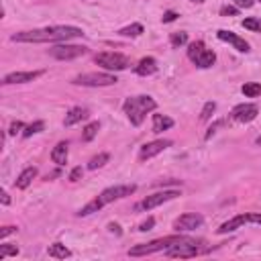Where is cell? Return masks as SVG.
Instances as JSON below:
<instances>
[{
  "instance_id": "6da1fadb",
  "label": "cell",
  "mask_w": 261,
  "mask_h": 261,
  "mask_svg": "<svg viewBox=\"0 0 261 261\" xmlns=\"http://www.w3.org/2000/svg\"><path fill=\"white\" fill-rule=\"evenodd\" d=\"M84 31L71 24H57V27H43L33 31H20L10 37L14 43H67L69 39L82 37Z\"/></svg>"
},
{
  "instance_id": "7a4b0ae2",
  "label": "cell",
  "mask_w": 261,
  "mask_h": 261,
  "mask_svg": "<svg viewBox=\"0 0 261 261\" xmlns=\"http://www.w3.org/2000/svg\"><path fill=\"white\" fill-rule=\"evenodd\" d=\"M135 190H137L135 184H118V186H110V188L102 190V192H100L92 202H88L84 208H80L77 216H88V214H92V212H98V210L104 208L106 204L116 202V200H122V198H126V196H130V194H135Z\"/></svg>"
},
{
  "instance_id": "3957f363",
  "label": "cell",
  "mask_w": 261,
  "mask_h": 261,
  "mask_svg": "<svg viewBox=\"0 0 261 261\" xmlns=\"http://www.w3.org/2000/svg\"><path fill=\"white\" fill-rule=\"evenodd\" d=\"M122 108H124V112H126V116H128L130 124L141 126V124H143V120H145V116H147V112H153V110L157 108V102H155L151 96L141 94V96L126 98V100H124V104H122Z\"/></svg>"
},
{
  "instance_id": "277c9868",
  "label": "cell",
  "mask_w": 261,
  "mask_h": 261,
  "mask_svg": "<svg viewBox=\"0 0 261 261\" xmlns=\"http://www.w3.org/2000/svg\"><path fill=\"white\" fill-rule=\"evenodd\" d=\"M208 247L204 241L200 239H190V237H184L181 241H177L175 245H171L169 249H165L163 253L167 257H179V259H188V257H196L200 253H204Z\"/></svg>"
},
{
  "instance_id": "5b68a950",
  "label": "cell",
  "mask_w": 261,
  "mask_h": 261,
  "mask_svg": "<svg viewBox=\"0 0 261 261\" xmlns=\"http://www.w3.org/2000/svg\"><path fill=\"white\" fill-rule=\"evenodd\" d=\"M181 239H184L181 234H169V237H161V239H155V241H149V243H141V245L130 247L128 255L130 257H145V255H151V253H157V251H165Z\"/></svg>"
},
{
  "instance_id": "8992f818",
  "label": "cell",
  "mask_w": 261,
  "mask_h": 261,
  "mask_svg": "<svg viewBox=\"0 0 261 261\" xmlns=\"http://www.w3.org/2000/svg\"><path fill=\"white\" fill-rule=\"evenodd\" d=\"M188 57L194 65H198L200 69H206V67H212L214 61H216V53L212 49H206V45L202 41H194L188 45Z\"/></svg>"
},
{
  "instance_id": "52a82bcc",
  "label": "cell",
  "mask_w": 261,
  "mask_h": 261,
  "mask_svg": "<svg viewBox=\"0 0 261 261\" xmlns=\"http://www.w3.org/2000/svg\"><path fill=\"white\" fill-rule=\"evenodd\" d=\"M94 61L106 71H124L130 67V59L122 53H116V51L98 53V55H94Z\"/></svg>"
},
{
  "instance_id": "ba28073f",
  "label": "cell",
  "mask_w": 261,
  "mask_h": 261,
  "mask_svg": "<svg viewBox=\"0 0 261 261\" xmlns=\"http://www.w3.org/2000/svg\"><path fill=\"white\" fill-rule=\"evenodd\" d=\"M118 80L114 73H98V71H90V73H80L71 80L73 86H84V88H104V86H114Z\"/></svg>"
},
{
  "instance_id": "9c48e42d",
  "label": "cell",
  "mask_w": 261,
  "mask_h": 261,
  "mask_svg": "<svg viewBox=\"0 0 261 261\" xmlns=\"http://www.w3.org/2000/svg\"><path fill=\"white\" fill-rule=\"evenodd\" d=\"M177 196H179L177 190L155 192V194H151V196H145L141 202H137V204H135V210H137V212H149V210H153V208H157V206H161V204H165V202H169V200H173V198H177Z\"/></svg>"
},
{
  "instance_id": "30bf717a",
  "label": "cell",
  "mask_w": 261,
  "mask_h": 261,
  "mask_svg": "<svg viewBox=\"0 0 261 261\" xmlns=\"http://www.w3.org/2000/svg\"><path fill=\"white\" fill-rule=\"evenodd\" d=\"M243 224H261V212H243V214H237L230 220L222 222L216 228V232L218 234H226V232H232V230L241 228Z\"/></svg>"
},
{
  "instance_id": "8fae6325",
  "label": "cell",
  "mask_w": 261,
  "mask_h": 261,
  "mask_svg": "<svg viewBox=\"0 0 261 261\" xmlns=\"http://www.w3.org/2000/svg\"><path fill=\"white\" fill-rule=\"evenodd\" d=\"M86 53H88V47H84V45H69V43H59V45L49 49V55L59 59V61H69V59L82 57Z\"/></svg>"
},
{
  "instance_id": "7c38bea8",
  "label": "cell",
  "mask_w": 261,
  "mask_h": 261,
  "mask_svg": "<svg viewBox=\"0 0 261 261\" xmlns=\"http://www.w3.org/2000/svg\"><path fill=\"white\" fill-rule=\"evenodd\" d=\"M202 224H204V216L198 214V212H186V214H181L173 220L175 232H190V230L200 228Z\"/></svg>"
},
{
  "instance_id": "4fadbf2b",
  "label": "cell",
  "mask_w": 261,
  "mask_h": 261,
  "mask_svg": "<svg viewBox=\"0 0 261 261\" xmlns=\"http://www.w3.org/2000/svg\"><path fill=\"white\" fill-rule=\"evenodd\" d=\"M259 114V106L253 104V102H243V104H237L232 110H230V118L237 120V122H251L255 120Z\"/></svg>"
},
{
  "instance_id": "5bb4252c",
  "label": "cell",
  "mask_w": 261,
  "mask_h": 261,
  "mask_svg": "<svg viewBox=\"0 0 261 261\" xmlns=\"http://www.w3.org/2000/svg\"><path fill=\"white\" fill-rule=\"evenodd\" d=\"M171 145H173V143H171L169 139H157V141L145 143V145L141 147V151H139V159H141V161H147V159L159 155L161 151H165V149L171 147Z\"/></svg>"
},
{
  "instance_id": "9a60e30c",
  "label": "cell",
  "mask_w": 261,
  "mask_h": 261,
  "mask_svg": "<svg viewBox=\"0 0 261 261\" xmlns=\"http://www.w3.org/2000/svg\"><path fill=\"white\" fill-rule=\"evenodd\" d=\"M45 71L43 69H35V71H12V73H6L2 77V84L10 86V84H27V82H33L37 77H41Z\"/></svg>"
},
{
  "instance_id": "2e32d148",
  "label": "cell",
  "mask_w": 261,
  "mask_h": 261,
  "mask_svg": "<svg viewBox=\"0 0 261 261\" xmlns=\"http://www.w3.org/2000/svg\"><path fill=\"white\" fill-rule=\"evenodd\" d=\"M216 37L220 39V41H224V43H230L237 51H241V53H247L249 51V43L243 39V37H239L237 33H232V31H226V29H220V31H216Z\"/></svg>"
},
{
  "instance_id": "e0dca14e",
  "label": "cell",
  "mask_w": 261,
  "mask_h": 261,
  "mask_svg": "<svg viewBox=\"0 0 261 261\" xmlns=\"http://www.w3.org/2000/svg\"><path fill=\"white\" fill-rule=\"evenodd\" d=\"M90 116V112H88V108H82V106H73L67 114H65V118H63V124L65 126H73V124H77V122H82V120H86Z\"/></svg>"
},
{
  "instance_id": "ac0fdd59",
  "label": "cell",
  "mask_w": 261,
  "mask_h": 261,
  "mask_svg": "<svg viewBox=\"0 0 261 261\" xmlns=\"http://www.w3.org/2000/svg\"><path fill=\"white\" fill-rule=\"evenodd\" d=\"M67 155H69V143L67 141H59L51 151V161L57 163V165H65L67 163Z\"/></svg>"
},
{
  "instance_id": "d6986e66",
  "label": "cell",
  "mask_w": 261,
  "mask_h": 261,
  "mask_svg": "<svg viewBox=\"0 0 261 261\" xmlns=\"http://www.w3.org/2000/svg\"><path fill=\"white\" fill-rule=\"evenodd\" d=\"M157 71V61H155V57H143L137 65H135V73L137 75H153Z\"/></svg>"
},
{
  "instance_id": "ffe728a7",
  "label": "cell",
  "mask_w": 261,
  "mask_h": 261,
  "mask_svg": "<svg viewBox=\"0 0 261 261\" xmlns=\"http://www.w3.org/2000/svg\"><path fill=\"white\" fill-rule=\"evenodd\" d=\"M37 173H39V171H37V167H33V165H31V167H24V169L18 173V177H16L14 186H16L18 190H27V188L31 186V181L37 177Z\"/></svg>"
},
{
  "instance_id": "44dd1931",
  "label": "cell",
  "mask_w": 261,
  "mask_h": 261,
  "mask_svg": "<svg viewBox=\"0 0 261 261\" xmlns=\"http://www.w3.org/2000/svg\"><path fill=\"white\" fill-rule=\"evenodd\" d=\"M173 126V120L169 118V116H165V114H153V133H163V130H167V128H171Z\"/></svg>"
},
{
  "instance_id": "7402d4cb",
  "label": "cell",
  "mask_w": 261,
  "mask_h": 261,
  "mask_svg": "<svg viewBox=\"0 0 261 261\" xmlns=\"http://www.w3.org/2000/svg\"><path fill=\"white\" fill-rule=\"evenodd\" d=\"M47 255L53 257V259H65V257H71V251L61 243H53V245H49Z\"/></svg>"
},
{
  "instance_id": "603a6c76",
  "label": "cell",
  "mask_w": 261,
  "mask_h": 261,
  "mask_svg": "<svg viewBox=\"0 0 261 261\" xmlns=\"http://www.w3.org/2000/svg\"><path fill=\"white\" fill-rule=\"evenodd\" d=\"M98 130H100V122H98V120H94V122L86 124V126H84V130H82V141H84V143H90V141L98 135Z\"/></svg>"
},
{
  "instance_id": "cb8c5ba5",
  "label": "cell",
  "mask_w": 261,
  "mask_h": 261,
  "mask_svg": "<svg viewBox=\"0 0 261 261\" xmlns=\"http://www.w3.org/2000/svg\"><path fill=\"white\" fill-rule=\"evenodd\" d=\"M241 92L247 98H257V96H261V84L259 82H247L241 86Z\"/></svg>"
},
{
  "instance_id": "d4e9b609",
  "label": "cell",
  "mask_w": 261,
  "mask_h": 261,
  "mask_svg": "<svg viewBox=\"0 0 261 261\" xmlns=\"http://www.w3.org/2000/svg\"><path fill=\"white\" fill-rule=\"evenodd\" d=\"M143 31H145V29H143V24H141V22H133V24H128V27L120 29V31H118V35H120V37H139Z\"/></svg>"
},
{
  "instance_id": "484cf974",
  "label": "cell",
  "mask_w": 261,
  "mask_h": 261,
  "mask_svg": "<svg viewBox=\"0 0 261 261\" xmlns=\"http://www.w3.org/2000/svg\"><path fill=\"white\" fill-rule=\"evenodd\" d=\"M108 159H110V155H108V153H98V155H94V157L88 161V169H98V167L106 165V163H108Z\"/></svg>"
},
{
  "instance_id": "4316f807",
  "label": "cell",
  "mask_w": 261,
  "mask_h": 261,
  "mask_svg": "<svg viewBox=\"0 0 261 261\" xmlns=\"http://www.w3.org/2000/svg\"><path fill=\"white\" fill-rule=\"evenodd\" d=\"M43 128H45V122H43V120H35V122H31L29 126H24V130H22V137H24V139H29V137H33V135L41 133Z\"/></svg>"
},
{
  "instance_id": "83f0119b",
  "label": "cell",
  "mask_w": 261,
  "mask_h": 261,
  "mask_svg": "<svg viewBox=\"0 0 261 261\" xmlns=\"http://www.w3.org/2000/svg\"><path fill=\"white\" fill-rule=\"evenodd\" d=\"M169 43H171V47H181V45H186V43H188V33H184V31L171 33V35H169Z\"/></svg>"
},
{
  "instance_id": "f1b7e54d",
  "label": "cell",
  "mask_w": 261,
  "mask_h": 261,
  "mask_svg": "<svg viewBox=\"0 0 261 261\" xmlns=\"http://www.w3.org/2000/svg\"><path fill=\"white\" fill-rule=\"evenodd\" d=\"M214 110H216V102H206L204 104V108H202V112H200V120L202 122H208L210 118H212V114H214Z\"/></svg>"
},
{
  "instance_id": "f546056e",
  "label": "cell",
  "mask_w": 261,
  "mask_h": 261,
  "mask_svg": "<svg viewBox=\"0 0 261 261\" xmlns=\"http://www.w3.org/2000/svg\"><path fill=\"white\" fill-rule=\"evenodd\" d=\"M243 27L249 29V31H255V33H261V18L257 16H249L243 20Z\"/></svg>"
},
{
  "instance_id": "4dcf8cb0",
  "label": "cell",
  "mask_w": 261,
  "mask_h": 261,
  "mask_svg": "<svg viewBox=\"0 0 261 261\" xmlns=\"http://www.w3.org/2000/svg\"><path fill=\"white\" fill-rule=\"evenodd\" d=\"M16 255H18V247L16 245H0V259L16 257Z\"/></svg>"
},
{
  "instance_id": "1f68e13d",
  "label": "cell",
  "mask_w": 261,
  "mask_h": 261,
  "mask_svg": "<svg viewBox=\"0 0 261 261\" xmlns=\"http://www.w3.org/2000/svg\"><path fill=\"white\" fill-rule=\"evenodd\" d=\"M155 226V218L153 216H149L147 220H143L141 224H139V232H147V230H151Z\"/></svg>"
},
{
  "instance_id": "d6a6232c",
  "label": "cell",
  "mask_w": 261,
  "mask_h": 261,
  "mask_svg": "<svg viewBox=\"0 0 261 261\" xmlns=\"http://www.w3.org/2000/svg\"><path fill=\"white\" fill-rule=\"evenodd\" d=\"M220 14H222V16H237V14H239V8H237V6H228V4H226V6H222V8H220Z\"/></svg>"
},
{
  "instance_id": "836d02e7",
  "label": "cell",
  "mask_w": 261,
  "mask_h": 261,
  "mask_svg": "<svg viewBox=\"0 0 261 261\" xmlns=\"http://www.w3.org/2000/svg\"><path fill=\"white\" fill-rule=\"evenodd\" d=\"M82 175H84V169H82V165H77V167H73L69 171V181H77Z\"/></svg>"
},
{
  "instance_id": "e575fe53",
  "label": "cell",
  "mask_w": 261,
  "mask_h": 261,
  "mask_svg": "<svg viewBox=\"0 0 261 261\" xmlns=\"http://www.w3.org/2000/svg\"><path fill=\"white\" fill-rule=\"evenodd\" d=\"M177 16H179V14H177L175 10H167V12H165V14L161 16V20H163V22H173V20H175Z\"/></svg>"
},
{
  "instance_id": "d590c367",
  "label": "cell",
  "mask_w": 261,
  "mask_h": 261,
  "mask_svg": "<svg viewBox=\"0 0 261 261\" xmlns=\"http://www.w3.org/2000/svg\"><path fill=\"white\" fill-rule=\"evenodd\" d=\"M224 122H226V120H218V122H214V124H212V126H210V128L206 130V135H204V139H210V137H212V135L216 133V128H218V126H222Z\"/></svg>"
},
{
  "instance_id": "8d00e7d4",
  "label": "cell",
  "mask_w": 261,
  "mask_h": 261,
  "mask_svg": "<svg viewBox=\"0 0 261 261\" xmlns=\"http://www.w3.org/2000/svg\"><path fill=\"white\" fill-rule=\"evenodd\" d=\"M24 128V124L20 122V120H14L12 124H10V128H8V135H16L18 130H22Z\"/></svg>"
},
{
  "instance_id": "74e56055",
  "label": "cell",
  "mask_w": 261,
  "mask_h": 261,
  "mask_svg": "<svg viewBox=\"0 0 261 261\" xmlns=\"http://www.w3.org/2000/svg\"><path fill=\"white\" fill-rule=\"evenodd\" d=\"M18 228L16 226H12V224H8V226H2V230H0V239H6L8 234H12V232H16Z\"/></svg>"
},
{
  "instance_id": "f35d334b",
  "label": "cell",
  "mask_w": 261,
  "mask_h": 261,
  "mask_svg": "<svg viewBox=\"0 0 261 261\" xmlns=\"http://www.w3.org/2000/svg\"><path fill=\"white\" fill-rule=\"evenodd\" d=\"M237 8H251L255 4V0H232Z\"/></svg>"
},
{
  "instance_id": "ab89813d",
  "label": "cell",
  "mask_w": 261,
  "mask_h": 261,
  "mask_svg": "<svg viewBox=\"0 0 261 261\" xmlns=\"http://www.w3.org/2000/svg\"><path fill=\"white\" fill-rule=\"evenodd\" d=\"M10 204V196L6 192H2V206H8Z\"/></svg>"
},
{
  "instance_id": "60d3db41",
  "label": "cell",
  "mask_w": 261,
  "mask_h": 261,
  "mask_svg": "<svg viewBox=\"0 0 261 261\" xmlns=\"http://www.w3.org/2000/svg\"><path fill=\"white\" fill-rule=\"evenodd\" d=\"M108 228H110L112 232H116V234H120V226H118V224H114V222H110V224H108Z\"/></svg>"
},
{
  "instance_id": "b9f144b4",
  "label": "cell",
  "mask_w": 261,
  "mask_h": 261,
  "mask_svg": "<svg viewBox=\"0 0 261 261\" xmlns=\"http://www.w3.org/2000/svg\"><path fill=\"white\" fill-rule=\"evenodd\" d=\"M255 145H257V147H261V135H259V137L255 139Z\"/></svg>"
},
{
  "instance_id": "7bdbcfd3",
  "label": "cell",
  "mask_w": 261,
  "mask_h": 261,
  "mask_svg": "<svg viewBox=\"0 0 261 261\" xmlns=\"http://www.w3.org/2000/svg\"><path fill=\"white\" fill-rule=\"evenodd\" d=\"M192 2H198V4H202V2H204V0H192Z\"/></svg>"
},
{
  "instance_id": "ee69618b",
  "label": "cell",
  "mask_w": 261,
  "mask_h": 261,
  "mask_svg": "<svg viewBox=\"0 0 261 261\" xmlns=\"http://www.w3.org/2000/svg\"><path fill=\"white\" fill-rule=\"evenodd\" d=\"M259 2H261V0H259Z\"/></svg>"
}]
</instances>
